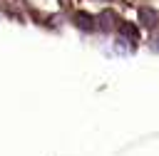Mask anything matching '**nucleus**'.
<instances>
[{"instance_id":"2","label":"nucleus","mask_w":159,"mask_h":156,"mask_svg":"<svg viewBox=\"0 0 159 156\" xmlns=\"http://www.w3.org/2000/svg\"><path fill=\"white\" fill-rule=\"evenodd\" d=\"M75 22H77V27H82V30H92V27H94V25H92V17L84 15V12H77V15H75Z\"/></svg>"},{"instance_id":"1","label":"nucleus","mask_w":159,"mask_h":156,"mask_svg":"<svg viewBox=\"0 0 159 156\" xmlns=\"http://www.w3.org/2000/svg\"><path fill=\"white\" fill-rule=\"evenodd\" d=\"M139 20H142L144 27H154L157 20H159V15H157L152 7H139Z\"/></svg>"},{"instance_id":"3","label":"nucleus","mask_w":159,"mask_h":156,"mask_svg":"<svg viewBox=\"0 0 159 156\" xmlns=\"http://www.w3.org/2000/svg\"><path fill=\"white\" fill-rule=\"evenodd\" d=\"M114 20H117V17H114V12H112V10H104V12L99 15V22H102V30H109V27L114 25Z\"/></svg>"},{"instance_id":"5","label":"nucleus","mask_w":159,"mask_h":156,"mask_svg":"<svg viewBox=\"0 0 159 156\" xmlns=\"http://www.w3.org/2000/svg\"><path fill=\"white\" fill-rule=\"evenodd\" d=\"M152 47H154V50H157V52H159V35H157V37H154V45H152Z\"/></svg>"},{"instance_id":"4","label":"nucleus","mask_w":159,"mask_h":156,"mask_svg":"<svg viewBox=\"0 0 159 156\" xmlns=\"http://www.w3.org/2000/svg\"><path fill=\"white\" fill-rule=\"evenodd\" d=\"M122 32H124L127 37H132V40L137 37V27H134V25H122Z\"/></svg>"}]
</instances>
